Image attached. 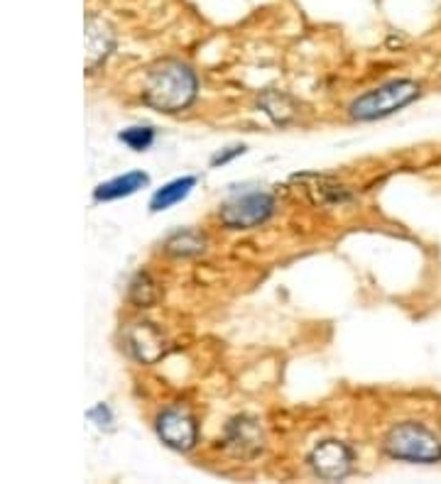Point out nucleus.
Masks as SVG:
<instances>
[{
	"label": "nucleus",
	"mask_w": 441,
	"mask_h": 484,
	"mask_svg": "<svg viewBox=\"0 0 441 484\" xmlns=\"http://www.w3.org/2000/svg\"><path fill=\"white\" fill-rule=\"evenodd\" d=\"M143 96L157 111H182L196 98L194 71L179 61H162L147 74Z\"/></svg>",
	"instance_id": "nucleus-1"
},
{
	"label": "nucleus",
	"mask_w": 441,
	"mask_h": 484,
	"mask_svg": "<svg viewBox=\"0 0 441 484\" xmlns=\"http://www.w3.org/2000/svg\"><path fill=\"white\" fill-rule=\"evenodd\" d=\"M417 96H420V86L414 81H390V83H382L380 89L363 93L358 101L350 103V118L353 121L385 118V115H392L395 111L410 105Z\"/></svg>",
	"instance_id": "nucleus-2"
},
{
	"label": "nucleus",
	"mask_w": 441,
	"mask_h": 484,
	"mask_svg": "<svg viewBox=\"0 0 441 484\" xmlns=\"http://www.w3.org/2000/svg\"><path fill=\"white\" fill-rule=\"evenodd\" d=\"M385 450L390 457L410 463H437L441 460V441L429 428L420 424L395 425L385 438Z\"/></svg>",
	"instance_id": "nucleus-3"
},
{
	"label": "nucleus",
	"mask_w": 441,
	"mask_h": 484,
	"mask_svg": "<svg viewBox=\"0 0 441 484\" xmlns=\"http://www.w3.org/2000/svg\"><path fill=\"white\" fill-rule=\"evenodd\" d=\"M275 211V201L272 196L267 193H246L236 201H231L224 206L221 211V221L226 222L228 228H236V230H248V228H256L260 222H265Z\"/></svg>",
	"instance_id": "nucleus-4"
},
{
	"label": "nucleus",
	"mask_w": 441,
	"mask_h": 484,
	"mask_svg": "<svg viewBox=\"0 0 441 484\" xmlns=\"http://www.w3.org/2000/svg\"><path fill=\"white\" fill-rule=\"evenodd\" d=\"M309 463L314 467V472L324 480H341L350 472L353 464V453L339 441H324L314 448V453L309 457Z\"/></svg>",
	"instance_id": "nucleus-5"
},
{
	"label": "nucleus",
	"mask_w": 441,
	"mask_h": 484,
	"mask_svg": "<svg viewBox=\"0 0 441 484\" xmlns=\"http://www.w3.org/2000/svg\"><path fill=\"white\" fill-rule=\"evenodd\" d=\"M157 433L164 443L175 450H189L196 443L194 418L179 409H169L157 418Z\"/></svg>",
	"instance_id": "nucleus-6"
},
{
	"label": "nucleus",
	"mask_w": 441,
	"mask_h": 484,
	"mask_svg": "<svg viewBox=\"0 0 441 484\" xmlns=\"http://www.w3.org/2000/svg\"><path fill=\"white\" fill-rule=\"evenodd\" d=\"M115 47V32L101 18L89 15L86 18V69L89 74L101 66L103 61L108 59V54Z\"/></svg>",
	"instance_id": "nucleus-7"
},
{
	"label": "nucleus",
	"mask_w": 441,
	"mask_h": 484,
	"mask_svg": "<svg viewBox=\"0 0 441 484\" xmlns=\"http://www.w3.org/2000/svg\"><path fill=\"white\" fill-rule=\"evenodd\" d=\"M297 182L302 183V189L311 199V203H317V206H336V203L350 199L349 189L331 182L328 176H297Z\"/></svg>",
	"instance_id": "nucleus-8"
},
{
	"label": "nucleus",
	"mask_w": 441,
	"mask_h": 484,
	"mask_svg": "<svg viewBox=\"0 0 441 484\" xmlns=\"http://www.w3.org/2000/svg\"><path fill=\"white\" fill-rule=\"evenodd\" d=\"M130 347H133V353L138 360L153 364L154 360L162 355L164 340H162V335L157 333L150 323H140L133 333H130Z\"/></svg>",
	"instance_id": "nucleus-9"
},
{
	"label": "nucleus",
	"mask_w": 441,
	"mask_h": 484,
	"mask_svg": "<svg viewBox=\"0 0 441 484\" xmlns=\"http://www.w3.org/2000/svg\"><path fill=\"white\" fill-rule=\"evenodd\" d=\"M147 174L130 172L125 176H115L111 182L101 183L96 189V201H114V199H123V196H133L135 191H140L143 186H147Z\"/></svg>",
	"instance_id": "nucleus-10"
},
{
	"label": "nucleus",
	"mask_w": 441,
	"mask_h": 484,
	"mask_svg": "<svg viewBox=\"0 0 441 484\" xmlns=\"http://www.w3.org/2000/svg\"><path fill=\"white\" fill-rule=\"evenodd\" d=\"M228 441L236 445L240 453H256L263 448V433L256 425V421H248V418H240V421H233L231 428H228Z\"/></svg>",
	"instance_id": "nucleus-11"
},
{
	"label": "nucleus",
	"mask_w": 441,
	"mask_h": 484,
	"mask_svg": "<svg viewBox=\"0 0 441 484\" xmlns=\"http://www.w3.org/2000/svg\"><path fill=\"white\" fill-rule=\"evenodd\" d=\"M194 186H196L194 176H182V179H175V182H169L167 186H162L160 191L154 193L150 208H153L154 213L167 211L169 206H175V203H179L182 199H186Z\"/></svg>",
	"instance_id": "nucleus-12"
},
{
	"label": "nucleus",
	"mask_w": 441,
	"mask_h": 484,
	"mask_svg": "<svg viewBox=\"0 0 441 484\" xmlns=\"http://www.w3.org/2000/svg\"><path fill=\"white\" fill-rule=\"evenodd\" d=\"M260 105H263L267 115H270L275 122H280V125H285V122L292 121V118H295V113H297L295 103L289 101L285 93H278V91L265 93V96L260 98Z\"/></svg>",
	"instance_id": "nucleus-13"
},
{
	"label": "nucleus",
	"mask_w": 441,
	"mask_h": 484,
	"mask_svg": "<svg viewBox=\"0 0 441 484\" xmlns=\"http://www.w3.org/2000/svg\"><path fill=\"white\" fill-rule=\"evenodd\" d=\"M167 250L175 254H185V257L186 254H199L204 253V238L192 230L177 232V235H172L167 240Z\"/></svg>",
	"instance_id": "nucleus-14"
},
{
	"label": "nucleus",
	"mask_w": 441,
	"mask_h": 484,
	"mask_svg": "<svg viewBox=\"0 0 441 484\" xmlns=\"http://www.w3.org/2000/svg\"><path fill=\"white\" fill-rule=\"evenodd\" d=\"M154 296H157V292H154V284L150 282V277L147 274H138L133 286H130V299L138 306H150V303H154Z\"/></svg>",
	"instance_id": "nucleus-15"
},
{
	"label": "nucleus",
	"mask_w": 441,
	"mask_h": 484,
	"mask_svg": "<svg viewBox=\"0 0 441 484\" xmlns=\"http://www.w3.org/2000/svg\"><path fill=\"white\" fill-rule=\"evenodd\" d=\"M121 140L135 152H143L147 150L154 140V132L153 128H130V130L121 132Z\"/></svg>",
	"instance_id": "nucleus-16"
},
{
	"label": "nucleus",
	"mask_w": 441,
	"mask_h": 484,
	"mask_svg": "<svg viewBox=\"0 0 441 484\" xmlns=\"http://www.w3.org/2000/svg\"><path fill=\"white\" fill-rule=\"evenodd\" d=\"M246 152V147H231L228 152H224V154H216L214 160H211V164H226L228 160H233V157H238V154H243Z\"/></svg>",
	"instance_id": "nucleus-17"
}]
</instances>
